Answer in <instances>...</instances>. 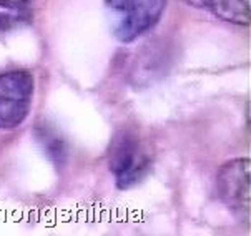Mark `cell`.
Wrapping results in <instances>:
<instances>
[{"mask_svg":"<svg viewBox=\"0 0 251 236\" xmlns=\"http://www.w3.org/2000/svg\"><path fill=\"white\" fill-rule=\"evenodd\" d=\"M108 165L117 186L120 190H128L147 177L151 166V158L143 141L125 130L113 136L108 150Z\"/></svg>","mask_w":251,"mask_h":236,"instance_id":"7a4b0ae2","label":"cell"},{"mask_svg":"<svg viewBox=\"0 0 251 236\" xmlns=\"http://www.w3.org/2000/svg\"><path fill=\"white\" fill-rule=\"evenodd\" d=\"M35 80L27 70L0 74V130H14L27 120L32 108Z\"/></svg>","mask_w":251,"mask_h":236,"instance_id":"3957f363","label":"cell"},{"mask_svg":"<svg viewBox=\"0 0 251 236\" xmlns=\"http://www.w3.org/2000/svg\"><path fill=\"white\" fill-rule=\"evenodd\" d=\"M167 0H105V14L113 37L131 44L160 22Z\"/></svg>","mask_w":251,"mask_h":236,"instance_id":"6da1fadb","label":"cell"},{"mask_svg":"<svg viewBox=\"0 0 251 236\" xmlns=\"http://www.w3.org/2000/svg\"><path fill=\"white\" fill-rule=\"evenodd\" d=\"M37 138L40 141L44 152L47 153V157H49L55 165H62V163L65 161L67 147H65V141H63V138L60 136V133H57L49 125H42L37 128Z\"/></svg>","mask_w":251,"mask_h":236,"instance_id":"8992f818","label":"cell"},{"mask_svg":"<svg viewBox=\"0 0 251 236\" xmlns=\"http://www.w3.org/2000/svg\"><path fill=\"white\" fill-rule=\"evenodd\" d=\"M218 191L223 203L233 213L250 214V160L238 158L221 166L218 173Z\"/></svg>","mask_w":251,"mask_h":236,"instance_id":"277c9868","label":"cell"},{"mask_svg":"<svg viewBox=\"0 0 251 236\" xmlns=\"http://www.w3.org/2000/svg\"><path fill=\"white\" fill-rule=\"evenodd\" d=\"M30 12L27 10V5H12L0 0V32L22 24Z\"/></svg>","mask_w":251,"mask_h":236,"instance_id":"52a82bcc","label":"cell"},{"mask_svg":"<svg viewBox=\"0 0 251 236\" xmlns=\"http://www.w3.org/2000/svg\"><path fill=\"white\" fill-rule=\"evenodd\" d=\"M181 2L211 12L218 19L226 20V22L250 25V5L245 0H181Z\"/></svg>","mask_w":251,"mask_h":236,"instance_id":"5b68a950","label":"cell"},{"mask_svg":"<svg viewBox=\"0 0 251 236\" xmlns=\"http://www.w3.org/2000/svg\"><path fill=\"white\" fill-rule=\"evenodd\" d=\"M2 2L12 3V5H28L32 0H2Z\"/></svg>","mask_w":251,"mask_h":236,"instance_id":"ba28073f","label":"cell"}]
</instances>
